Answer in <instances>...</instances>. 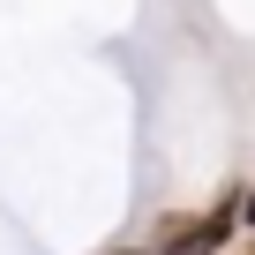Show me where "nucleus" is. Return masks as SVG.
<instances>
[{
	"label": "nucleus",
	"mask_w": 255,
	"mask_h": 255,
	"mask_svg": "<svg viewBox=\"0 0 255 255\" xmlns=\"http://www.w3.org/2000/svg\"><path fill=\"white\" fill-rule=\"evenodd\" d=\"M233 225H240V188H233L210 218H173V225H165V240H158L150 255H218V248L233 240Z\"/></svg>",
	"instance_id": "obj_1"
},
{
	"label": "nucleus",
	"mask_w": 255,
	"mask_h": 255,
	"mask_svg": "<svg viewBox=\"0 0 255 255\" xmlns=\"http://www.w3.org/2000/svg\"><path fill=\"white\" fill-rule=\"evenodd\" d=\"M240 225H255V180L240 188Z\"/></svg>",
	"instance_id": "obj_2"
},
{
	"label": "nucleus",
	"mask_w": 255,
	"mask_h": 255,
	"mask_svg": "<svg viewBox=\"0 0 255 255\" xmlns=\"http://www.w3.org/2000/svg\"><path fill=\"white\" fill-rule=\"evenodd\" d=\"M113 255H150V248H113Z\"/></svg>",
	"instance_id": "obj_3"
},
{
	"label": "nucleus",
	"mask_w": 255,
	"mask_h": 255,
	"mask_svg": "<svg viewBox=\"0 0 255 255\" xmlns=\"http://www.w3.org/2000/svg\"><path fill=\"white\" fill-rule=\"evenodd\" d=\"M248 255H255V248H248Z\"/></svg>",
	"instance_id": "obj_4"
}]
</instances>
